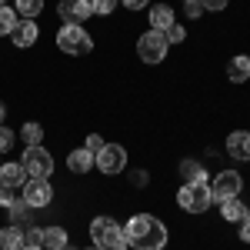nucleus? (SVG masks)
Masks as SVG:
<instances>
[{"label":"nucleus","instance_id":"1","mask_svg":"<svg viewBox=\"0 0 250 250\" xmlns=\"http://www.w3.org/2000/svg\"><path fill=\"white\" fill-rule=\"evenodd\" d=\"M124 237H127V247L134 250H160L167 244V227L150 213H137V217L127 220Z\"/></svg>","mask_w":250,"mask_h":250},{"label":"nucleus","instance_id":"2","mask_svg":"<svg viewBox=\"0 0 250 250\" xmlns=\"http://www.w3.org/2000/svg\"><path fill=\"white\" fill-rule=\"evenodd\" d=\"M90 237H94L97 250H127L124 227L117 224L114 217H97L94 224H90Z\"/></svg>","mask_w":250,"mask_h":250},{"label":"nucleus","instance_id":"3","mask_svg":"<svg viewBox=\"0 0 250 250\" xmlns=\"http://www.w3.org/2000/svg\"><path fill=\"white\" fill-rule=\"evenodd\" d=\"M57 47L63 54H90L94 50V40H90V34L80 23H63L57 30Z\"/></svg>","mask_w":250,"mask_h":250},{"label":"nucleus","instance_id":"4","mask_svg":"<svg viewBox=\"0 0 250 250\" xmlns=\"http://www.w3.org/2000/svg\"><path fill=\"white\" fill-rule=\"evenodd\" d=\"M177 204H180L187 213H204L213 204L210 184H184V187L177 190Z\"/></svg>","mask_w":250,"mask_h":250},{"label":"nucleus","instance_id":"5","mask_svg":"<svg viewBox=\"0 0 250 250\" xmlns=\"http://www.w3.org/2000/svg\"><path fill=\"white\" fill-rule=\"evenodd\" d=\"M20 164H23V170H27L30 180H47L54 173V157L47 154L43 147H27L23 157H20Z\"/></svg>","mask_w":250,"mask_h":250},{"label":"nucleus","instance_id":"6","mask_svg":"<svg viewBox=\"0 0 250 250\" xmlns=\"http://www.w3.org/2000/svg\"><path fill=\"white\" fill-rule=\"evenodd\" d=\"M167 50H170V43L164 37V30H147L144 37L137 40V54H140L144 63H160L167 57Z\"/></svg>","mask_w":250,"mask_h":250},{"label":"nucleus","instance_id":"7","mask_svg":"<svg viewBox=\"0 0 250 250\" xmlns=\"http://www.w3.org/2000/svg\"><path fill=\"white\" fill-rule=\"evenodd\" d=\"M94 164L104 173H120L124 167H127V150H124L120 144H104V150L94 154Z\"/></svg>","mask_w":250,"mask_h":250},{"label":"nucleus","instance_id":"8","mask_svg":"<svg viewBox=\"0 0 250 250\" xmlns=\"http://www.w3.org/2000/svg\"><path fill=\"white\" fill-rule=\"evenodd\" d=\"M240 187H244V177L237 170H220L210 184V193L217 200H227V197H240Z\"/></svg>","mask_w":250,"mask_h":250},{"label":"nucleus","instance_id":"9","mask_svg":"<svg viewBox=\"0 0 250 250\" xmlns=\"http://www.w3.org/2000/svg\"><path fill=\"white\" fill-rule=\"evenodd\" d=\"M23 200H27L34 210H40V207H47V204L54 200V190H50L47 180H27V184H23Z\"/></svg>","mask_w":250,"mask_h":250},{"label":"nucleus","instance_id":"10","mask_svg":"<svg viewBox=\"0 0 250 250\" xmlns=\"http://www.w3.org/2000/svg\"><path fill=\"white\" fill-rule=\"evenodd\" d=\"M60 17L67 20V23H80V20H87L94 14V7H90V0H60Z\"/></svg>","mask_w":250,"mask_h":250},{"label":"nucleus","instance_id":"11","mask_svg":"<svg viewBox=\"0 0 250 250\" xmlns=\"http://www.w3.org/2000/svg\"><path fill=\"white\" fill-rule=\"evenodd\" d=\"M27 184V170H23V164H3L0 167V187H10V190H17Z\"/></svg>","mask_w":250,"mask_h":250},{"label":"nucleus","instance_id":"12","mask_svg":"<svg viewBox=\"0 0 250 250\" xmlns=\"http://www.w3.org/2000/svg\"><path fill=\"white\" fill-rule=\"evenodd\" d=\"M227 154H230L233 160H250V134L233 130V134L227 137Z\"/></svg>","mask_w":250,"mask_h":250},{"label":"nucleus","instance_id":"13","mask_svg":"<svg viewBox=\"0 0 250 250\" xmlns=\"http://www.w3.org/2000/svg\"><path fill=\"white\" fill-rule=\"evenodd\" d=\"M37 23L34 20H20L17 27H14V34H10V40H14V47H34V40H37Z\"/></svg>","mask_w":250,"mask_h":250},{"label":"nucleus","instance_id":"14","mask_svg":"<svg viewBox=\"0 0 250 250\" xmlns=\"http://www.w3.org/2000/svg\"><path fill=\"white\" fill-rule=\"evenodd\" d=\"M40 247L43 250H63L67 247V230L63 227H43L40 230Z\"/></svg>","mask_w":250,"mask_h":250},{"label":"nucleus","instance_id":"15","mask_svg":"<svg viewBox=\"0 0 250 250\" xmlns=\"http://www.w3.org/2000/svg\"><path fill=\"white\" fill-rule=\"evenodd\" d=\"M23 247V227L10 224V227H0V250H20Z\"/></svg>","mask_w":250,"mask_h":250},{"label":"nucleus","instance_id":"16","mask_svg":"<svg viewBox=\"0 0 250 250\" xmlns=\"http://www.w3.org/2000/svg\"><path fill=\"white\" fill-rule=\"evenodd\" d=\"M67 167L74 173H87L90 167H94V154L87 150V147H77L74 154H67Z\"/></svg>","mask_w":250,"mask_h":250},{"label":"nucleus","instance_id":"17","mask_svg":"<svg viewBox=\"0 0 250 250\" xmlns=\"http://www.w3.org/2000/svg\"><path fill=\"white\" fill-rule=\"evenodd\" d=\"M227 77L233 80V83H244V80L250 77V57H230L227 60Z\"/></svg>","mask_w":250,"mask_h":250},{"label":"nucleus","instance_id":"18","mask_svg":"<svg viewBox=\"0 0 250 250\" xmlns=\"http://www.w3.org/2000/svg\"><path fill=\"white\" fill-rule=\"evenodd\" d=\"M170 23H177V20H173V10L167 7V3L150 7V30H167Z\"/></svg>","mask_w":250,"mask_h":250},{"label":"nucleus","instance_id":"19","mask_svg":"<svg viewBox=\"0 0 250 250\" xmlns=\"http://www.w3.org/2000/svg\"><path fill=\"white\" fill-rule=\"evenodd\" d=\"M180 177H184V184H207V170L197 160H184L180 164Z\"/></svg>","mask_w":250,"mask_h":250},{"label":"nucleus","instance_id":"20","mask_svg":"<svg viewBox=\"0 0 250 250\" xmlns=\"http://www.w3.org/2000/svg\"><path fill=\"white\" fill-rule=\"evenodd\" d=\"M220 204H224L220 210H224V217H227V220H233V224H240V220H244L247 207L240 204V197H227V200H220Z\"/></svg>","mask_w":250,"mask_h":250},{"label":"nucleus","instance_id":"21","mask_svg":"<svg viewBox=\"0 0 250 250\" xmlns=\"http://www.w3.org/2000/svg\"><path fill=\"white\" fill-rule=\"evenodd\" d=\"M17 23H20V14H17V10H10V7H0V37H10Z\"/></svg>","mask_w":250,"mask_h":250},{"label":"nucleus","instance_id":"22","mask_svg":"<svg viewBox=\"0 0 250 250\" xmlns=\"http://www.w3.org/2000/svg\"><path fill=\"white\" fill-rule=\"evenodd\" d=\"M20 137H23L27 147H40V144H43V127H40V124H23V127H20Z\"/></svg>","mask_w":250,"mask_h":250},{"label":"nucleus","instance_id":"23","mask_svg":"<svg viewBox=\"0 0 250 250\" xmlns=\"http://www.w3.org/2000/svg\"><path fill=\"white\" fill-rule=\"evenodd\" d=\"M43 10V0H17V14L23 20H34Z\"/></svg>","mask_w":250,"mask_h":250},{"label":"nucleus","instance_id":"24","mask_svg":"<svg viewBox=\"0 0 250 250\" xmlns=\"http://www.w3.org/2000/svg\"><path fill=\"white\" fill-rule=\"evenodd\" d=\"M7 210H10V217H14V224H23V220H30V210H34V207H30V204L20 197V200H14Z\"/></svg>","mask_w":250,"mask_h":250},{"label":"nucleus","instance_id":"25","mask_svg":"<svg viewBox=\"0 0 250 250\" xmlns=\"http://www.w3.org/2000/svg\"><path fill=\"white\" fill-rule=\"evenodd\" d=\"M164 37H167V43H184V40H187V30H184L180 23H170V27L164 30Z\"/></svg>","mask_w":250,"mask_h":250},{"label":"nucleus","instance_id":"26","mask_svg":"<svg viewBox=\"0 0 250 250\" xmlns=\"http://www.w3.org/2000/svg\"><path fill=\"white\" fill-rule=\"evenodd\" d=\"M40 230L43 227H23V247H40Z\"/></svg>","mask_w":250,"mask_h":250},{"label":"nucleus","instance_id":"27","mask_svg":"<svg viewBox=\"0 0 250 250\" xmlns=\"http://www.w3.org/2000/svg\"><path fill=\"white\" fill-rule=\"evenodd\" d=\"M90 7H94V14H104V17H107L117 7V0H90Z\"/></svg>","mask_w":250,"mask_h":250},{"label":"nucleus","instance_id":"28","mask_svg":"<svg viewBox=\"0 0 250 250\" xmlns=\"http://www.w3.org/2000/svg\"><path fill=\"white\" fill-rule=\"evenodd\" d=\"M10 147H14V134H10V130L0 124V154H7Z\"/></svg>","mask_w":250,"mask_h":250},{"label":"nucleus","instance_id":"29","mask_svg":"<svg viewBox=\"0 0 250 250\" xmlns=\"http://www.w3.org/2000/svg\"><path fill=\"white\" fill-rule=\"evenodd\" d=\"M14 200H17V197H14V190H10V187H0V207H10Z\"/></svg>","mask_w":250,"mask_h":250},{"label":"nucleus","instance_id":"30","mask_svg":"<svg viewBox=\"0 0 250 250\" xmlns=\"http://www.w3.org/2000/svg\"><path fill=\"white\" fill-rule=\"evenodd\" d=\"M240 240L250 244V213H244V220H240Z\"/></svg>","mask_w":250,"mask_h":250},{"label":"nucleus","instance_id":"31","mask_svg":"<svg viewBox=\"0 0 250 250\" xmlns=\"http://www.w3.org/2000/svg\"><path fill=\"white\" fill-rule=\"evenodd\" d=\"M184 7H187V17H200V14H204V7H200V0H190V3H184Z\"/></svg>","mask_w":250,"mask_h":250},{"label":"nucleus","instance_id":"32","mask_svg":"<svg viewBox=\"0 0 250 250\" xmlns=\"http://www.w3.org/2000/svg\"><path fill=\"white\" fill-rule=\"evenodd\" d=\"M87 150H90V154H97V150H104V140H100L97 134H90V137H87Z\"/></svg>","mask_w":250,"mask_h":250},{"label":"nucleus","instance_id":"33","mask_svg":"<svg viewBox=\"0 0 250 250\" xmlns=\"http://www.w3.org/2000/svg\"><path fill=\"white\" fill-rule=\"evenodd\" d=\"M200 7H204V10H224L227 0H200Z\"/></svg>","mask_w":250,"mask_h":250},{"label":"nucleus","instance_id":"34","mask_svg":"<svg viewBox=\"0 0 250 250\" xmlns=\"http://www.w3.org/2000/svg\"><path fill=\"white\" fill-rule=\"evenodd\" d=\"M120 3H124L127 10H140V7H147L150 0H120Z\"/></svg>","mask_w":250,"mask_h":250},{"label":"nucleus","instance_id":"35","mask_svg":"<svg viewBox=\"0 0 250 250\" xmlns=\"http://www.w3.org/2000/svg\"><path fill=\"white\" fill-rule=\"evenodd\" d=\"M134 184H137V187H147V170H137L134 173Z\"/></svg>","mask_w":250,"mask_h":250},{"label":"nucleus","instance_id":"36","mask_svg":"<svg viewBox=\"0 0 250 250\" xmlns=\"http://www.w3.org/2000/svg\"><path fill=\"white\" fill-rule=\"evenodd\" d=\"M3 117H7V107H3V104H0V124H3Z\"/></svg>","mask_w":250,"mask_h":250},{"label":"nucleus","instance_id":"37","mask_svg":"<svg viewBox=\"0 0 250 250\" xmlns=\"http://www.w3.org/2000/svg\"><path fill=\"white\" fill-rule=\"evenodd\" d=\"M20 250H43V247H20Z\"/></svg>","mask_w":250,"mask_h":250},{"label":"nucleus","instance_id":"38","mask_svg":"<svg viewBox=\"0 0 250 250\" xmlns=\"http://www.w3.org/2000/svg\"><path fill=\"white\" fill-rule=\"evenodd\" d=\"M63 250H77V247H70V244H67V247H63Z\"/></svg>","mask_w":250,"mask_h":250},{"label":"nucleus","instance_id":"39","mask_svg":"<svg viewBox=\"0 0 250 250\" xmlns=\"http://www.w3.org/2000/svg\"><path fill=\"white\" fill-rule=\"evenodd\" d=\"M0 7H7V0H0Z\"/></svg>","mask_w":250,"mask_h":250},{"label":"nucleus","instance_id":"40","mask_svg":"<svg viewBox=\"0 0 250 250\" xmlns=\"http://www.w3.org/2000/svg\"><path fill=\"white\" fill-rule=\"evenodd\" d=\"M184 3H190V0H184Z\"/></svg>","mask_w":250,"mask_h":250},{"label":"nucleus","instance_id":"41","mask_svg":"<svg viewBox=\"0 0 250 250\" xmlns=\"http://www.w3.org/2000/svg\"><path fill=\"white\" fill-rule=\"evenodd\" d=\"M90 250H97V247H90Z\"/></svg>","mask_w":250,"mask_h":250},{"label":"nucleus","instance_id":"42","mask_svg":"<svg viewBox=\"0 0 250 250\" xmlns=\"http://www.w3.org/2000/svg\"><path fill=\"white\" fill-rule=\"evenodd\" d=\"M0 167H3V164H0Z\"/></svg>","mask_w":250,"mask_h":250}]
</instances>
